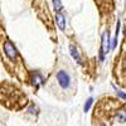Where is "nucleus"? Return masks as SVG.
<instances>
[{
    "mask_svg": "<svg viewBox=\"0 0 126 126\" xmlns=\"http://www.w3.org/2000/svg\"><path fill=\"white\" fill-rule=\"evenodd\" d=\"M57 81L59 83V86L62 88H68L69 85H71V78H69V75L66 72V71H58L57 72Z\"/></svg>",
    "mask_w": 126,
    "mask_h": 126,
    "instance_id": "obj_1",
    "label": "nucleus"
},
{
    "mask_svg": "<svg viewBox=\"0 0 126 126\" xmlns=\"http://www.w3.org/2000/svg\"><path fill=\"white\" fill-rule=\"evenodd\" d=\"M3 48H4V52H5V54L10 58V59H14L16 57V49L15 47L13 46V43L10 40H5L4 42V44H3Z\"/></svg>",
    "mask_w": 126,
    "mask_h": 126,
    "instance_id": "obj_2",
    "label": "nucleus"
},
{
    "mask_svg": "<svg viewBox=\"0 0 126 126\" xmlns=\"http://www.w3.org/2000/svg\"><path fill=\"white\" fill-rule=\"evenodd\" d=\"M56 22H57V24H58L61 30H64V28H66V20H64V16H63L61 13L56 14Z\"/></svg>",
    "mask_w": 126,
    "mask_h": 126,
    "instance_id": "obj_3",
    "label": "nucleus"
},
{
    "mask_svg": "<svg viewBox=\"0 0 126 126\" xmlns=\"http://www.w3.org/2000/svg\"><path fill=\"white\" fill-rule=\"evenodd\" d=\"M69 52H71V56L73 57V59H76L78 63L82 62V61H81V57H79V54H78V50H77V48H76L75 46H71V47H69Z\"/></svg>",
    "mask_w": 126,
    "mask_h": 126,
    "instance_id": "obj_4",
    "label": "nucleus"
},
{
    "mask_svg": "<svg viewBox=\"0 0 126 126\" xmlns=\"http://www.w3.org/2000/svg\"><path fill=\"white\" fill-rule=\"evenodd\" d=\"M116 119H117L119 122H126V110L125 109H121V110L117 111Z\"/></svg>",
    "mask_w": 126,
    "mask_h": 126,
    "instance_id": "obj_5",
    "label": "nucleus"
},
{
    "mask_svg": "<svg viewBox=\"0 0 126 126\" xmlns=\"http://www.w3.org/2000/svg\"><path fill=\"white\" fill-rule=\"evenodd\" d=\"M32 82H33V85L35 87H38L42 82H43V78L40 77V75H38V73H33V76H32Z\"/></svg>",
    "mask_w": 126,
    "mask_h": 126,
    "instance_id": "obj_6",
    "label": "nucleus"
},
{
    "mask_svg": "<svg viewBox=\"0 0 126 126\" xmlns=\"http://www.w3.org/2000/svg\"><path fill=\"white\" fill-rule=\"evenodd\" d=\"M53 6L57 10V13H59L61 10H62V3H61V0H53Z\"/></svg>",
    "mask_w": 126,
    "mask_h": 126,
    "instance_id": "obj_7",
    "label": "nucleus"
},
{
    "mask_svg": "<svg viewBox=\"0 0 126 126\" xmlns=\"http://www.w3.org/2000/svg\"><path fill=\"white\" fill-rule=\"evenodd\" d=\"M92 101H93V100H92L91 97H90V98H88V100L86 101V103H85V111H86V112H87V111L90 110V107H91V105H92Z\"/></svg>",
    "mask_w": 126,
    "mask_h": 126,
    "instance_id": "obj_8",
    "label": "nucleus"
},
{
    "mask_svg": "<svg viewBox=\"0 0 126 126\" xmlns=\"http://www.w3.org/2000/svg\"><path fill=\"white\" fill-rule=\"evenodd\" d=\"M116 92H117V94H119V96L121 97V98H124V100H126V93H124V92H121L120 90H117L116 88Z\"/></svg>",
    "mask_w": 126,
    "mask_h": 126,
    "instance_id": "obj_9",
    "label": "nucleus"
},
{
    "mask_svg": "<svg viewBox=\"0 0 126 126\" xmlns=\"http://www.w3.org/2000/svg\"><path fill=\"white\" fill-rule=\"evenodd\" d=\"M124 68L126 69V58H125V61H124Z\"/></svg>",
    "mask_w": 126,
    "mask_h": 126,
    "instance_id": "obj_10",
    "label": "nucleus"
},
{
    "mask_svg": "<svg viewBox=\"0 0 126 126\" xmlns=\"http://www.w3.org/2000/svg\"><path fill=\"white\" fill-rule=\"evenodd\" d=\"M102 126H105V125H102Z\"/></svg>",
    "mask_w": 126,
    "mask_h": 126,
    "instance_id": "obj_11",
    "label": "nucleus"
}]
</instances>
